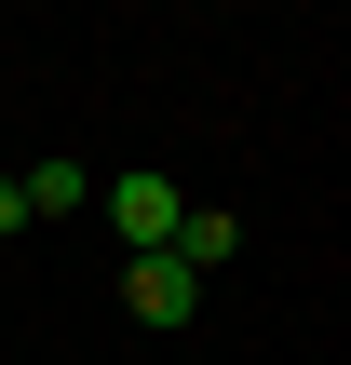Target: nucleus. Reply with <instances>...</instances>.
<instances>
[{
    "label": "nucleus",
    "mask_w": 351,
    "mask_h": 365,
    "mask_svg": "<svg viewBox=\"0 0 351 365\" xmlns=\"http://www.w3.org/2000/svg\"><path fill=\"white\" fill-rule=\"evenodd\" d=\"M176 217H189V203H176V176H108V230H122L135 257H149V244H176Z\"/></svg>",
    "instance_id": "f257e3e1"
},
{
    "label": "nucleus",
    "mask_w": 351,
    "mask_h": 365,
    "mask_svg": "<svg viewBox=\"0 0 351 365\" xmlns=\"http://www.w3.org/2000/svg\"><path fill=\"white\" fill-rule=\"evenodd\" d=\"M135 312H149V325H189V312H203V271H176V257L149 244V257H135Z\"/></svg>",
    "instance_id": "f03ea898"
},
{
    "label": "nucleus",
    "mask_w": 351,
    "mask_h": 365,
    "mask_svg": "<svg viewBox=\"0 0 351 365\" xmlns=\"http://www.w3.org/2000/svg\"><path fill=\"white\" fill-rule=\"evenodd\" d=\"M230 244H243V217H176L162 257H176V271H230Z\"/></svg>",
    "instance_id": "7ed1b4c3"
},
{
    "label": "nucleus",
    "mask_w": 351,
    "mask_h": 365,
    "mask_svg": "<svg viewBox=\"0 0 351 365\" xmlns=\"http://www.w3.org/2000/svg\"><path fill=\"white\" fill-rule=\"evenodd\" d=\"M14 190H27V217H68V203H95V176H81V163H27Z\"/></svg>",
    "instance_id": "20e7f679"
},
{
    "label": "nucleus",
    "mask_w": 351,
    "mask_h": 365,
    "mask_svg": "<svg viewBox=\"0 0 351 365\" xmlns=\"http://www.w3.org/2000/svg\"><path fill=\"white\" fill-rule=\"evenodd\" d=\"M0 230H27V190H14V176H0Z\"/></svg>",
    "instance_id": "39448f33"
}]
</instances>
